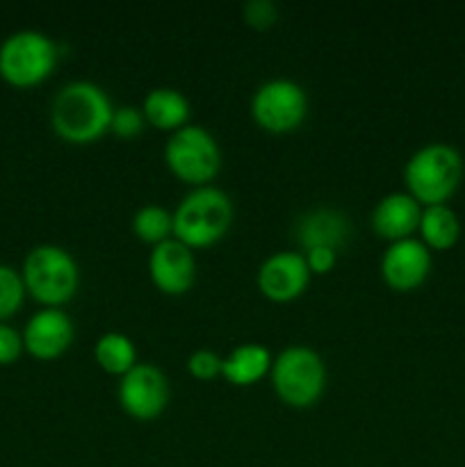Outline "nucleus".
Returning a JSON list of instances; mask_svg holds the SVG:
<instances>
[{"mask_svg": "<svg viewBox=\"0 0 465 467\" xmlns=\"http://www.w3.org/2000/svg\"><path fill=\"white\" fill-rule=\"evenodd\" d=\"M164 162L178 181L203 187L210 185L222 169V149L208 128L187 123L169 135L164 144Z\"/></svg>", "mask_w": 465, "mask_h": 467, "instance_id": "obj_6", "label": "nucleus"}, {"mask_svg": "<svg viewBox=\"0 0 465 467\" xmlns=\"http://www.w3.org/2000/svg\"><path fill=\"white\" fill-rule=\"evenodd\" d=\"M460 178H463V158L456 146L445 141L419 146L404 164L406 192L422 208L447 203L459 190Z\"/></svg>", "mask_w": 465, "mask_h": 467, "instance_id": "obj_3", "label": "nucleus"}, {"mask_svg": "<svg viewBox=\"0 0 465 467\" xmlns=\"http://www.w3.org/2000/svg\"><path fill=\"white\" fill-rule=\"evenodd\" d=\"M418 233L429 251H447L459 242L460 219L447 203L427 205L422 208Z\"/></svg>", "mask_w": 465, "mask_h": 467, "instance_id": "obj_18", "label": "nucleus"}, {"mask_svg": "<svg viewBox=\"0 0 465 467\" xmlns=\"http://www.w3.org/2000/svg\"><path fill=\"white\" fill-rule=\"evenodd\" d=\"M223 358L212 349H196L191 351L187 358V372L199 381H212V379L222 377Z\"/></svg>", "mask_w": 465, "mask_h": 467, "instance_id": "obj_23", "label": "nucleus"}, {"mask_svg": "<svg viewBox=\"0 0 465 467\" xmlns=\"http://www.w3.org/2000/svg\"><path fill=\"white\" fill-rule=\"evenodd\" d=\"M310 269L301 251H276L258 267V290L276 304L294 301L310 283Z\"/></svg>", "mask_w": 465, "mask_h": 467, "instance_id": "obj_10", "label": "nucleus"}, {"mask_svg": "<svg viewBox=\"0 0 465 467\" xmlns=\"http://www.w3.org/2000/svg\"><path fill=\"white\" fill-rule=\"evenodd\" d=\"M431 274V251L418 237L390 242L381 255V276L388 287L410 292Z\"/></svg>", "mask_w": 465, "mask_h": 467, "instance_id": "obj_11", "label": "nucleus"}, {"mask_svg": "<svg viewBox=\"0 0 465 467\" xmlns=\"http://www.w3.org/2000/svg\"><path fill=\"white\" fill-rule=\"evenodd\" d=\"M57 57V44L46 32H12L0 44V76L14 87H35L55 71Z\"/></svg>", "mask_w": 465, "mask_h": 467, "instance_id": "obj_7", "label": "nucleus"}, {"mask_svg": "<svg viewBox=\"0 0 465 467\" xmlns=\"http://www.w3.org/2000/svg\"><path fill=\"white\" fill-rule=\"evenodd\" d=\"M114 105L108 91L91 80L67 82L50 103L55 135L71 144H91L109 132Z\"/></svg>", "mask_w": 465, "mask_h": 467, "instance_id": "obj_1", "label": "nucleus"}, {"mask_svg": "<svg viewBox=\"0 0 465 467\" xmlns=\"http://www.w3.org/2000/svg\"><path fill=\"white\" fill-rule=\"evenodd\" d=\"M351 235V223L345 213L336 208H315L308 210L296 222V240L301 251L313 246H328L340 251Z\"/></svg>", "mask_w": 465, "mask_h": 467, "instance_id": "obj_15", "label": "nucleus"}, {"mask_svg": "<svg viewBox=\"0 0 465 467\" xmlns=\"http://www.w3.org/2000/svg\"><path fill=\"white\" fill-rule=\"evenodd\" d=\"M94 358L103 372L121 379L130 372L140 360H137V347L128 336L119 331L103 333L94 345Z\"/></svg>", "mask_w": 465, "mask_h": 467, "instance_id": "obj_19", "label": "nucleus"}, {"mask_svg": "<svg viewBox=\"0 0 465 467\" xmlns=\"http://www.w3.org/2000/svg\"><path fill=\"white\" fill-rule=\"evenodd\" d=\"M149 276L164 295H185L196 283L194 249L178 242L176 237L153 246L149 255Z\"/></svg>", "mask_w": 465, "mask_h": 467, "instance_id": "obj_12", "label": "nucleus"}, {"mask_svg": "<svg viewBox=\"0 0 465 467\" xmlns=\"http://www.w3.org/2000/svg\"><path fill=\"white\" fill-rule=\"evenodd\" d=\"M422 205L408 192H390L374 205L369 222L372 231L390 244V242L406 240L418 233Z\"/></svg>", "mask_w": 465, "mask_h": 467, "instance_id": "obj_14", "label": "nucleus"}, {"mask_svg": "<svg viewBox=\"0 0 465 467\" xmlns=\"http://www.w3.org/2000/svg\"><path fill=\"white\" fill-rule=\"evenodd\" d=\"M76 327L62 308H41L23 328V349L39 360H55L73 345Z\"/></svg>", "mask_w": 465, "mask_h": 467, "instance_id": "obj_13", "label": "nucleus"}, {"mask_svg": "<svg viewBox=\"0 0 465 467\" xmlns=\"http://www.w3.org/2000/svg\"><path fill=\"white\" fill-rule=\"evenodd\" d=\"M251 117L263 130L287 135L308 117V94L290 78L264 80L251 96Z\"/></svg>", "mask_w": 465, "mask_h": 467, "instance_id": "obj_8", "label": "nucleus"}, {"mask_svg": "<svg viewBox=\"0 0 465 467\" xmlns=\"http://www.w3.org/2000/svg\"><path fill=\"white\" fill-rule=\"evenodd\" d=\"M272 360L274 356L269 354L267 347L260 342H244V345H237L228 356H223L222 377L237 388L253 386L267 377L272 369Z\"/></svg>", "mask_w": 465, "mask_h": 467, "instance_id": "obj_17", "label": "nucleus"}, {"mask_svg": "<svg viewBox=\"0 0 465 467\" xmlns=\"http://www.w3.org/2000/svg\"><path fill=\"white\" fill-rule=\"evenodd\" d=\"M23 336L9 324L0 322V365H9L21 356Z\"/></svg>", "mask_w": 465, "mask_h": 467, "instance_id": "obj_26", "label": "nucleus"}, {"mask_svg": "<svg viewBox=\"0 0 465 467\" xmlns=\"http://www.w3.org/2000/svg\"><path fill=\"white\" fill-rule=\"evenodd\" d=\"M132 233L150 249L173 237V213L158 203H146L132 214Z\"/></svg>", "mask_w": 465, "mask_h": 467, "instance_id": "obj_20", "label": "nucleus"}, {"mask_svg": "<svg viewBox=\"0 0 465 467\" xmlns=\"http://www.w3.org/2000/svg\"><path fill=\"white\" fill-rule=\"evenodd\" d=\"M146 128V119L141 108L137 105H121V108H114L112 121H109V132L121 140H132V137L141 135V130Z\"/></svg>", "mask_w": 465, "mask_h": 467, "instance_id": "obj_22", "label": "nucleus"}, {"mask_svg": "<svg viewBox=\"0 0 465 467\" xmlns=\"http://www.w3.org/2000/svg\"><path fill=\"white\" fill-rule=\"evenodd\" d=\"M27 290L21 272L9 265H0V322L9 319L21 310Z\"/></svg>", "mask_w": 465, "mask_h": 467, "instance_id": "obj_21", "label": "nucleus"}, {"mask_svg": "<svg viewBox=\"0 0 465 467\" xmlns=\"http://www.w3.org/2000/svg\"><path fill=\"white\" fill-rule=\"evenodd\" d=\"M242 16L255 30H267L278 21V5L274 0H246Z\"/></svg>", "mask_w": 465, "mask_h": 467, "instance_id": "obj_24", "label": "nucleus"}, {"mask_svg": "<svg viewBox=\"0 0 465 467\" xmlns=\"http://www.w3.org/2000/svg\"><path fill=\"white\" fill-rule=\"evenodd\" d=\"M269 379L283 404L308 409L326 388V365L313 347L290 345L274 356Z\"/></svg>", "mask_w": 465, "mask_h": 467, "instance_id": "obj_5", "label": "nucleus"}, {"mask_svg": "<svg viewBox=\"0 0 465 467\" xmlns=\"http://www.w3.org/2000/svg\"><path fill=\"white\" fill-rule=\"evenodd\" d=\"M23 283L27 295L44 308H59L76 296L80 285V267L71 251L57 244H39L23 260Z\"/></svg>", "mask_w": 465, "mask_h": 467, "instance_id": "obj_4", "label": "nucleus"}, {"mask_svg": "<svg viewBox=\"0 0 465 467\" xmlns=\"http://www.w3.org/2000/svg\"><path fill=\"white\" fill-rule=\"evenodd\" d=\"M301 254H304L310 274H328L336 269L340 251L328 249V246H313V249H305Z\"/></svg>", "mask_w": 465, "mask_h": 467, "instance_id": "obj_25", "label": "nucleus"}, {"mask_svg": "<svg viewBox=\"0 0 465 467\" xmlns=\"http://www.w3.org/2000/svg\"><path fill=\"white\" fill-rule=\"evenodd\" d=\"M235 210L231 196L214 185L191 187L173 210V237L190 249H205L231 228Z\"/></svg>", "mask_w": 465, "mask_h": 467, "instance_id": "obj_2", "label": "nucleus"}, {"mask_svg": "<svg viewBox=\"0 0 465 467\" xmlns=\"http://www.w3.org/2000/svg\"><path fill=\"white\" fill-rule=\"evenodd\" d=\"M169 381L153 363H137L130 372L119 379L117 400L130 418L150 422L160 418L169 406Z\"/></svg>", "mask_w": 465, "mask_h": 467, "instance_id": "obj_9", "label": "nucleus"}, {"mask_svg": "<svg viewBox=\"0 0 465 467\" xmlns=\"http://www.w3.org/2000/svg\"><path fill=\"white\" fill-rule=\"evenodd\" d=\"M141 112H144L146 126L176 132L190 123V100L176 87H155L144 96Z\"/></svg>", "mask_w": 465, "mask_h": 467, "instance_id": "obj_16", "label": "nucleus"}]
</instances>
